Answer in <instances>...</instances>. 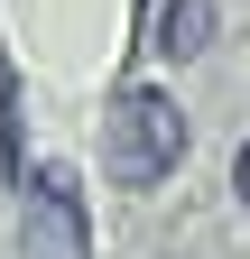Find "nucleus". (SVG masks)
I'll list each match as a JSON object with an SVG mask.
<instances>
[{"instance_id":"nucleus-1","label":"nucleus","mask_w":250,"mask_h":259,"mask_svg":"<svg viewBox=\"0 0 250 259\" xmlns=\"http://www.w3.org/2000/svg\"><path fill=\"white\" fill-rule=\"evenodd\" d=\"M176 157H185V111H176V93L120 83V93H111V120H102V176H111V185H158V176H176Z\"/></svg>"},{"instance_id":"nucleus-2","label":"nucleus","mask_w":250,"mask_h":259,"mask_svg":"<svg viewBox=\"0 0 250 259\" xmlns=\"http://www.w3.org/2000/svg\"><path fill=\"white\" fill-rule=\"evenodd\" d=\"M19 259H93L84 185L65 167H28L19 176Z\"/></svg>"},{"instance_id":"nucleus-3","label":"nucleus","mask_w":250,"mask_h":259,"mask_svg":"<svg viewBox=\"0 0 250 259\" xmlns=\"http://www.w3.org/2000/svg\"><path fill=\"white\" fill-rule=\"evenodd\" d=\"M213 47V0H167V10H158V56H204Z\"/></svg>"},{"instance_id":"nucleus-4","label":"nucleus","mask_w":250,"mask_h":259,"mask_svg":"<svg viewBox=\"0 0 250 259\" xmlns=\"http://www.w3.org/2000/svg\"><path fill=\"white\" fill-rule=\"evenodd\" d=\"M232 185H241V204H250V139H241V157H232Z\"/></svg>"}]
</instances>
